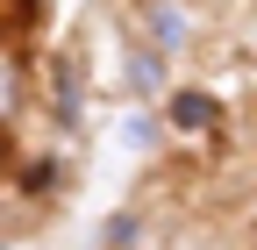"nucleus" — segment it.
I'll list each match as a JSON object with an SVG mask.
<instances>
[{"label":"nucleus","instance_id":"1","mask_svg":"<svg viewBox=\"0 0 257 250\" xmlns=\"http://www.w3.org/2000/svg\"><path fill=\"white\" fill-rule=\"evenodd\" d=\"M179 121H186V129H207V121H214V100H207V93H179V107H172Z\"/></svg>","mask_w":257,"mask_h":250}]
</instances>
